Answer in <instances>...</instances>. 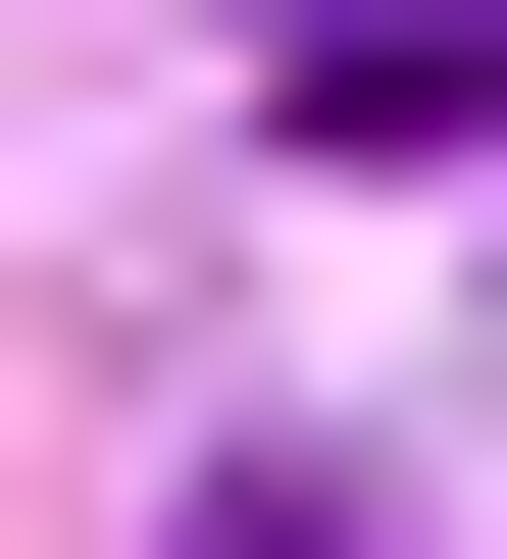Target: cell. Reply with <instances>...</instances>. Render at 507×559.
<instances>
[{"instance_id": "obj_2", "label": "cell", "mask_w": 507, "mask_h": 559, "mask_svg": "<svg viewBox=\"0 0 507 559\" xmlns=\"http://www.w3.org/2000/svg\"><path fill=\"white\" fill-rule=\"evenodd\" d=\"M203 559H355V509H304V457H254V509H203Z\"/></svg>"}, {"instance_id": "obj_1", "label": "cell", "mask_w": 507, "mask_h": 559, "mask_svg": "<svg viewBox=\"0 0 507 559\" xmlns=\"http://www.w3.org/2000/svg\"><path fill=\"white\" fill-rule=\"evenodd\" d=\"M254 103L304 153H507V0H254Z\"/></svg>"}]
</instances>
